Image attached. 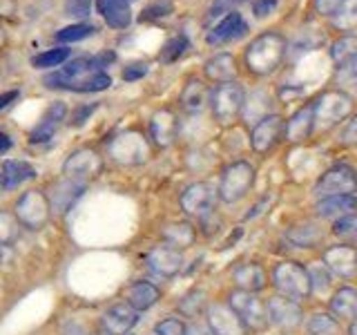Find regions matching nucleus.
Segmentation results:
<instances>
[{
  "instance_id": "nucleus-9",
  "label": "nucleus",
  "mask_w": 357,
  "mask_h": 335,
  "mask_svg": "<svg viewBox=\"0 0 357 335\" xmlns=\"http://www.w3.org/2000/svg\"><path fill=\"white\" fill-rule=\"evenodd\" d=\"M217 199H219V190H215L210 184H192L183 190L181 208L188 215L206 219L208 215H212V210H215Z\"/></svg>"
},
{
  "instance_id": "nucleus-45",
  "label": "nucleus",
  "mask_w": 357,
  "mask_h": 335,
  "mask_svg": "<svg viewBox=\"0 0 357 335\" xmlns=\"http://www.w3.org/2000/svg\"><path fill=\"white\" fill-rule=\"evenodd\" d=\"M201 306H204V293H201V290L188 293L185 297H181V304H178V308H181L185 315H197Z\"/></svg>"
},
{
  "instance_id": "nucleus-54",
  "label": "nucleus",
  "mask_w": 357,
  "mask_h": 335,
  "mask_svg": "<svg viewBox=\"0 0 357 335\" xmlns=\"http://www.w3.org/2000/svg\"><path fill=\"white\" fill-rule=\"evenodd\" d=\"M20 92H16V89H11V92H5V94H0V110H5L11 100H16Z\"/></svg>"
},
{
  "instance_id": "nucleus-33",
  "label": "nucleus",
  "mask_w": 357,
  "mask_h": 335,
  "mask_svg": "<svg viewBox=\"0 0 357 335\" xmlns=\"http://www.w3.org/2000/svg\"><path fill=\"white\" fill-rule=\"evenodd\" d=\"M288 239L295 246H299V248H315L321 239V232L317 230V226L308 223V226H299V228L288 230Z\"/></svg>"
},
{
  "instance_id": "nucleus-20",
  "label": "nucleus",
  "mask_w": 357,
  "mask_h": 335,
  "mask_svg": "<svg viewBox=\"0 0 357 335\" xmlns=\"http://www.w3.org/2000/svg\"><path fill=\"white\" fill-rule=\"evenodd\" d=\"M150 134L159 148H170L178 134V121L174 117V112H170V110L156 112L150 121Z\"/></svg>"
},
{
  "instance_id": "nucleus-6",
  "label": "nucleus",
  "mask_w": 357,
  "mask_h": 335,
  "mask_svg": "<svg viewBox=\"0 0 357 335\" xmlns=\"http://www.w3.org/2000/svg\"><path fill=\"white\" fill-rule=\"evenodd\" d=\"M357 193V172L351 165H333L319 177L315 186V195L319 199L333 195H355Z\"/></svg>"
},
{
  "instance_id": "nucleus-27",
  "label": "nucleus",
  "mask_w": 357,
  "mask_h": 335,
  "mask_svg": "<svg viewBox=\"0 0 357 335\" xmlns=\"http://www.w3.org/2000/svg\"><path fill=\"white\" fill-rule=\"evenodd\" d=\"M206 76L210 81L217 83H228L237 76V63L230 54H217L215 59H210L206 63Z\"/></svg>"
},
{
  "instance_id": "nucleus-53",
  "label": "nucleus",
  "mask_w": 357,
  "mask_h": 335,
  "mask_svg": "<svg viewBox=\"0 0 357 335\" xmlns=\"http://www.w3.org/2000/svg\"><path fill=\"white\" fill-rule=\"evenodd\" d=\"M188 335H215V331H212L208 324L195 322V324H190V327H188Z\"/></svg>"
},
{
  "instance_id": "nucleus-58",
  "label": "nucleus",
  "mask_w": 357,
  "mask_h": 335,
  "mask_svg": "<svg viewBox=\"0 0 357 335\" xmlns=\"http://www.w3.org/2000/svg\"><path fill=\"white\" fill-rule=\"evenodd\" d=\"M0 177H3V174H0Z\"/></svg>"
},
{
  "instance_id": "nucleus-43",
  "label": "nucleus",
  "mask_w": 357,
  "mask_h": 335,
  "mask_svg": "<svg viewBox=\"0 0 357 335\" xmlns=\"http://www.w3.org/2000/svg\"><path fill=\"white\" fill-rule=\"evenodd\" d=\"M335 78H337V83L344 87H357V59L337 67V76Z\"/></svg>"
},
{
  "instance_id": "nucleus-8",
  "label": "nucleus",
  "mask_w": 357,
  "mask_h": 335,
  "mask_svg": "<svg viewBox=\"0 0 357 335\" xmlns=\"http://www.w3.org/2000/svg\"><path fill=\"white\" fill-rule=\"evenodd\" d=\"M109 154H112V159L123 165H139L148 159L150 148H148V141H145L139 132H123L119 137L112 139Z\"/></svg>"
},
{
  "instance_id": "nucleus-49",
  "label": "nucleus",
  "mask_w": 357,
  "mask_h": 335,
  "mask_svg": "<svg viewBox=\"0 0 357 335\" xmlns=\"http://www.w3.org/2000/svg\"><path fill=\"white\" fill-rule=\"evenodd\" d=\"M148 72H150L148 63H132V65L126 67V70H123V81H128V83L139 81V78H143Z\"/></svg>"
},
{
  "instance_id": "nucleus-18",
  "label": "nucleus",
  "mask_w": 357,
  "mask_h": 335,
  "mask_svg": "<svg viewBox=\"0 0 357 335\" xmlns=\"http://www.w3.org/2000/svg\"><path fill=\"white\" fill-rule=\"evenodd\" d=\"M87 184L85 181H76V179H70L65 177L63 181H59L54 188H52V195H50V206L54 212H59V215H65L67 210H70L81 195L85 193Z\"/></svg>"
},
{
  "instance_id": "nucleus-21",
  "label": "nucleus",
  "mask_w": 357,
  "mask_h": 335,
  "mask_svg": "<svg viewBox=\"0 0 357 335\" xmlns=\"http://www.w3.org/2000/svg\"><path fill=\"white\" fill-rule=\"evenodd\" d=\"M65 117H67V105L63 103V100H56V103L50 105V110L43 114V119H40L38 126L31 130L29 141H31V143L50 141V139L54 137V132L59 130V126L65 121Z\"/></svg>"
},
{
  "instance_id": "nucleus-57",
  "label": "nucleus",
  "mask_w": 357,
  "mask_h": 335,
  "mask_svg": "<svg viewBox=\"0 0 357 335\" xmlns=\"http://www.w3.org/2000/svg\"><path fill=\"white\" fill-rule=\"evenodd\" d=\"M351 335H357V318H355L353 324H351Z\"/></svg>"
},
{
  "instance_id": "nucleus-34",
  "label": "nucleus",
  "mask_w": 357,
  "mask_h": 335,
  "mask_svg": "<svg viewBox=\"0 0 357 335\" xmlns=\"http://www.w3.org/2000/svg\"><path fill=\"white\" fill-rule=\"evenodd\" d=\"M340 333V324L335 318L317 313L312 315L306 324V335H337Z\"/></svg>"
},
{
  "instance_id": "nucleus-28",
  "label": "nucleus",
  "mask_w": 357,
  "mask_h": 335,
  "mask_svg": "<svg viewBox=\"0 0 357 335\" xmlns=\"http://www.w3.org/2000/svg\"><path fill=\"white\" fill-rule=\"evenodd\" d=\"M163 239H165V244H170L172 248L183 251L195 244L197 232L188 221H176V223H170V226L163 228Z\"/></svg>"
},
{
  "instance_id": "nucleus-41",
  "label": "nucleus",
  "mask_w": 357,
  "mask_h": 335,
  "mask_svg": "<svg viewBox=\"0 0 357 335\" xmlns=\"http://www.w3.org/2000/svg\"><path fill=\"white\" fill-rule=\"evenodd\" d=\"M333 232L337 234V237H344V239L357 237V215H346V217L337 219L333 226Z\"/></svg>"
},
{
  "instance_id": "nucleus-40",
  "label": "nucleus",
  "mask_w": 357,
  "mask_h": 335,
  "mask_svg": "<svg viewBox=\"0 0 357 335\" xmlns=\"http://www.w3.org/2000/svg\"><path fill=\"white\" fill-rule=\"evenodd\" d=\"M18 237V217L0 212V244H11Z\"/></svg>"
},
{
  "instance_id": "nucleus-55",
  "label": "nucleus",
  "mask_w": 357,
  "mask_h": 335,
  "mask_svg": "<svg viewBox=\"0 0 357 335\" xmlns=\"http://www.w3.org/2000/svg\"><path fill=\"white\" fill-rule=\"evenodd\" d=\"M11 255H14V253H11L9 246L7 244H0V264H7L11 260Z\"/></svg>"
},
{
  "instance_id": "nucleus-38",
  "label": "nucleus",
  "mask_w": 357,
  "mask_h": 335,
  "mask_svg": "<svg viewBox=\"0 0 357 335\" xmlns=\"http://www.w3.org/2000/svg\"><path fill=\"white\" fill-rule=\"evenodd\" d=\"M333 20L340 29L357 27V0H346V3L342 5V9L337 11V16H335Z\"/></svg>"
},
{
  "instance_id": "nucleus-24",
  "label": "nucleus",
  "mask_w": 357,
  "mask_h": 335,
  "mask_svg": "<svg viewBox=\"0 0 357 335\" xmlns=\"http://www.w3.org/2000/svg\"><path fill=\"white\" fill-rule=\"evenodd\" d=\"M315 130V105H306L295 112L290 121L286 123V141L299 143L308 139V134Z\"/></svg>"
},
{
  "instance_id": "nucleus-35",
  "label": "nucleus",
  "mask_w": 357,
  "mask_h": 335,
  "mask_svg": "<svg viewBox=\"0 0 357 335\" xmlns=\"http://www.w3.org/2000/svg\"><path fill=\"white\" fill-rule=\"evenodd\" d=\"M67 59H70V50L56 47V50H47V52L33 56V59H31V67H36V70H50V67L63 65Z\"/></svg>"
},
{
  "instance_id": "nucleus-5",
  "label": "nucleus",
  "mask_w": 357,
  "mask_h": 335,
  "mask_svg": "<svg viewBox=\"0 0 357 335\" xmlns=\"http://www.w3.org/2000/svg\"><path fill=\"white\" fill-rule=\"evenodd\" d=\"M353 100L344 92H326L315 100V128L317 130H331L351 114Z\"/></svg>"
},
{
  "instance_id": "nucleus-15",
  "label": "nucleus",
  "mask_w": 357,
  "mask_h": 335,
  "mask_svg": "<svg viewBox=\"0 0 357 335\" xmlns=\"http://www.w3.org/2000/svg\"><path fill=\"white\" fill-rule=\"evenodd\" d=\"M137 322H139V311L132 308L126 302V304H116L103 313L100 329H103L105 335H126L137 327Z\"/></svg>"
},
{
  "instance_id": "nucleus-4",
  "label": "nucleus",
  "mask_w": 357,
  "mask_h": 335,
  "mask_svg": "<svg viewBox=\"0 0 357 335\" xmlns=\"http://www.w3.org/2000/svg\"><path fill=\"white\" fill-rule=\"evenodd\" d=\"M252 184H255V168L248 161H234L221 174L219 197L226 204H234V201H241L250 193Z\"/></svg>"
},
{
  "instance_id": "nucleus-12",
  "label": "nucleus",
  "mask_w": 357,
  "mask_h": 335,
  "mask_svg": "<svg viewBox=\"0 0 357 335\" xmlns=\"http://www.w3.org/2000/svg\"><path fill=\"white\" fill-rule=\"evenodd\" d=\"M208 327L215 331V335H245L248 327L241 322V318L232 311L230 304H210L206 311Z\"/></svg>"
},
{
  "instance_id": "nucleus-59",
  "label": "nucleus",
  "mask_w": 357,
  "mask_h": 335,
  "mask_svg": "<svg viewBox=\"0 0 357 335\" xmlns=\"http://www.w3.org/2000/svg\"><path fill=\"white\" fill-rule=\"evenodd\" d=\"M103 335H105V333H103Z\"/></svg>"
},
{
  "instance_id": "nucleus-2",
  "label": "nucleus",
  "mask_w": 357,
  "mask_h": 335,
  "mask_svg": "<svg viewBox=\"0 0 357 335\" xmlns=\"http://www.w3.org/2000/svg\"><path fill=\"white\" fill-rule=\"evenodd\" d=\"M210 105H212V114H215V119L221 126H230V123L237 121L245 105L243 87L237 81L219 83L210 94Z\"/></svg>"
},
{
  "instance_id": "nucleus-46",
  "label": "nucleus",
  "mask_w": 357,
  "mask_h": 335,
  "mask_svg": "<svg viewBox=\"0 0 357 335\" xmlns=\"http://www.w3.org/2000/svg\"><path fill=\"white\" fill-rule=\"evenodd\" d=\"M154 331H156V335H188V327L176 318L159 322Z\"/></svg>"
},
{
  "instance_id": "nucleus-10",
  "label": "nucleus",
  "mask_w": 357,
  "mask_h": 335,
  "mask_svg": "<svg viewBox=\"0 0 357 335\" xmlns=\"http://www.w3.org/2000/svg\"><path fill=\"white\" fill-rule=\"evenodd\" d=\"M50 199L38 190H29L16 204V217L27 228H40L50 219Z\"/></svg>"
},
{
  "instance_id": "nucleus-26",
  "label": "nucleus",
  "mask_w": 357,
  "mask_h": 335,
  "mask_svg": "<svg viewBox=\"0 0 357 335\" xmlns=\"http://www.w3.org/2000/svg\"><path fill=\"white\" fill-rule=\"evenodd\" d=\"M159 297H161L159 288L150 282H137L128 290V304L132 308H137L139 313L152 308L156 302H159Z\"/></svg>"
},
{
  "instance_id": "nucleus-7",
  "label": "nucleus",
  "mask_w": 357,
  "mask_h": 335,
  "mask_svg": "<svg viewBox=\"0 0 357 335\" xmlns=\"http://www.w3.org/2000/svg\"><path fill=\"white\" fill-rule=\"evenodd\" d=\"M228 304L232 306V311L237 313L248 329L261 331L268 324L266 304L255 293H248V290H241V288L232 290V293L228 295Z\"/></svg>"
},
{
  "instance_id": "nucleus-36",
  "label": "nucleus",
  "mask_w": 357,
  "mask_h": 335,
  "mask_svg": "<svg viewBox=\"0 0 357 335\" xmlns=\"http://www.w3.org/2000/svg\"><path fill=\"white\" fill-rule=\"evenodd\" d=\"M96 34V25H89V22H78V25H70L61 29L56 34V40L59 43H76V40H83L87 36H94Z\"/></svg>"
},
{
  "instance_id": "nucleus-1",
  "label": "nucleus",
  "mask_w": 357,
  "mask_h": 335,
  "mask_svg": "<svg viewBox=\"0 0 357 335\" xmlns=\"http://www.w3.org/2000/svg\"><path fill=\"white\" fill-rule=\"evenodd\" d=\"M288 52V43L282 34L266 31L257 36L245 50V65L255 76H268L282 65Z\"/></svg>"
},
{
  "instance_id": "nucleus-42",
  "label": "nucleus",
  "mask_w": 357,
  "mask_h": 335,
  "mask_svg": "<svg viewBox=\"0 0 357 335\" xmlns=\"http://www.w3.org/2000/svg\"><path fill=\"white\" fill-rule=\"evenodd\" d=\"M172 14V0H156L150 7L143 9V20H156V18H165Z\"/></svg>"
},
{
  "instance_id": "nucleus-23",
  "label": "nucleus",
  "mask_w": 357,
  "mask_h": 335,
  "mask_svg": "<svg viewBox=\"0 0 357 335\" xmlns=\"http://www.w3.org/2000/svg\"><path fill=\"white\" fill-rule=\"evenodd\" d=\"M98 14L114 29H126L132 22V9L128 0H96Z\"/></svg>"
},
{
  "instance_id": "nucleus-25",
  "label": "nucleus",
  "mask_w": 357,
  "mask_h": 335,
  "mask_svg": "<svg viewBox=\"0 0 357 335\" xmlns=\"http://www.w3.org/2000/svg\"><path fill=\"white\" fill-rule=\"evenodd\" d=\"M232 279L241 290H248V293H259L266 288V273L259 264H239L232 271Z\"/></svg>"
},
{
  "instance_id": "nucleus-29",
  "label": "nucleus",
  "mask_w": 357,
  "mask_h": 335,
  "mask_svg": "<svg viewBox=\"0 0 357 335\" xmlns=\"http://www.w3.org/2000/svg\"><path fill=\"white\" fill-rule=\"evenodd\" d=\"M331 311L337 318L355 320L357 318V290L351 288V286L340 288L337 293L333 295V299H331Z\"/></svg>"
},
{
  "instance_id": "nucleus-13",
  "label": "nucleus",
  "mask_w": 357,
  "mask_h": 335,
  "mask_svg": "<svg viewBox=\"0 0 357 335\" xmlns=\"http://www.w3.org/2000/svg\"><path fill=\"white\" fill-rule=\"evenodd\" d=\"M100 170H103V161H100V156L94 150H78L70 154V159L63 165L65 177L76 179V181H85V184L92 177H96Z\"/></svg>"
},
{
  "instance_id": "nucleus-11",
  "label": "nucleus",
  "mask_w": 357,
  "mask_h": 335,
  "mask_svg": "<svg viewBox=\"0 0 357 335\" xmlns=\"http://www.w3.org/2000/svg\"><path fill=\"white\" fill-rule=\"evenodd\" d=\"M266 313H268V324H273L277 329H284V331H290V329H297L301 327V322H304V313H301L299 304L295 299L290 297H271L266 302Z\"/></svg>"
},
{
  "instance_id": "nucleus-22",
  "label": "nucleus",
  "mask_w": 357,
  "mask_h": 335,
  "mask_svg": "<svg viewBox=\"0 0 357 335\" xmlns=\"http://www.w3.org/2000/svg\"><path fill=\"white\" fill-rule=\"evenodd\" d=\"M317 215L324 219H342L346 215H355L357 197L355 195H333L317 201Z\"/></svg>"
},
{
  "instance_id": "nucleus-31",
  "label": "nucleus",
  "mask_w": 357,
  "mask_h": 335,
  "mask_svg": "<svg viewBox=\"0 0 357 335\" xmlns=\"http://www.w3.org/2000/svg\"><path fill=\"white\" fill-rule=\"evenodd\" d=\"M36 177V170L27 161H5L3 165V186L5 188H18L22 181Z\"/></svg>"
},
{
  "instance_id": "nucleus-51",
  "label": "nucleus",
  "mask_w": 357,
  "mask_h": 335,
  "mask_svg": "<svg viewBox=\"0 0 357 335\" xmlns=\"http://www.w3.org/2000/svg\"><path fill=\"white\" fill-rule=\"evenodd\" d=\"M340 141L344 145H357V114L346 123V128L340 134Z\"/></svg>"
},
{
  "instance_id": "nucleus-37",
  "label": "nucleus",
  "mask_w": 357,
  "mask_h": 335,
  "mask_svg": "<svg viewBox=\"0 0 357 335\" xmlns=\"http://www.w3.org/2000/svg\"><path fill=\"white\" fill-rule=\"evenodd\" d=\"M190 50V40L183 34H176L174 38H170L165 43V47L161 52V61L163 63H174L176 59H181V56Z\"/></svg>"
},
{
  "instance_id": "nucleus-47",
  "label": "nucleus",
  "mask_w": 357,
  "mask_h": 335,
  "mask_svg": "<svg viewBox=\"0 0 357 335\" xmlns=\"http://www.w3.org/2000/svg\"><path fill=\"white\" fill-rule=\"evenodd\" d=\"M248 0H215L210 7V16L215 18L219 14H230V11H237V7L245 5Z\"/></svg>"
},
{
  "instance_id": "nucleus-39",
  "label": "nucleus",
  "mask_w": 357,
  "mask_h": 335,
  "mask_svg": "<svg viewBox=\"0 0 357 335\" xmlns=\"http://www.w3.org/2000/svg\"><path fill=\"white\" fill-rule=\"evenodd\" d=\"M308 275H310V282H312V290H319V293H324V290L331 288V275H328V268L326 264H310L308 266Z\"/></svg>"
},
{
  "instance_id": "nucleus-3",
  "label": "nucleus",
  "mask_w": 357,
  "mask_h": 335,
  "mask_svg": "<svg viewBox=\"0 0 357 335\" xmlns=\"http://www.w3.org/2000/svg\"><path fill=\"white\" fill-rule=\"evenodd\" d=\"M273 284L279 293H284L290 299H304L312 293V282L308 268L297 262H282L273 271Z\"/></svg>"
},
{
  "instance_id": "nucleus-16",
  "label": "nucleus",
  "mask_w": 357,
  "mask_h": 335,
  "mask_svg": "<svg viewBox=\"0 0 357 335\" xmlns=\"http://www.w3.org/2000/svg\"><path fill=\"white\" fill-rule=\"evenodd\" d=\"M148 266L161 277H174L183 268V253L178 248H172L170 244L156 246L148 253Z\"/></svg>"
},
{
  "instance_id": "nucleus-50",
  "label": "nucleus",
  "mask_w": 357,
  "mask_h": 335,
  "mask_svg": "<svg viewBox=\"0 0 357 335\" xmlns=\"http://www.w3.org/2000/svg\"><path fill=\"white\" fill-rule=\"evenodd\" d=\"M279 5V0H255L252 3V14L257 18H266V16H271L273 11L277 9Z\"/></svg>"
},
{
  "instance_id": "nucleus-52",
  "label": "nucleus",
  "mask_w": 357,
  "mask_h": 335,
  "mask_svg": "<svg viewBox=\"0 0 357 335\" xmlns=\"http://www.w3.org/2000/svg\"><path fill=\"white\" fill-rule=\"evenodd\" d=\"M98 107V103H92V105H83V107H78L74 112V126H83V123L89 119V114Z\"/></svg>"
},
{
  "instance_id": "nucleus-14",
  "label": "nucleus",
  "mask_w": 357,
  "mask_h": 335,
  "mask_svg": "<svg viewBox=\"0 0 357 335\" xmlns=\"http://www.w3.org/2000/svg\"><path fill=\"white\" fill-rule=\"evenodd\" d=\"M282 132H284L282 117L279 114L264 117L250 132V148L259 154H266L279 139H282Z\"/></svg>"
},
{
  "instance_id": "nucleus-44",
  "label": "nucleus",
  "mask_w": 357,
  "mask_h": 335,
  "mask_svg": "<svg viewBox=\"0 0 357 335\" xmlns=\"http://www.w3.org/2000/svg\"><path fill=\"white\" fill-rule=\"evenodd\" d=\"M65 14L70 18H87L92 14V0H67L65 3Z\"/></svg>"
},
{
  "instance_id": "nucleus-19",
  "label": "nucleus",
  "mask_w": 357,
  "mask_h": 335,
  "mask_svg": "<svg viewBox=\"0 0 357 335\" xmlns=\"http://www.w3.org/2000/svg\"><path fill=\"white\" fill-rule=\"evenodd\" d=\"M245 31H248V25H245L243 16L239 11H230V14L223 16L217 25L208 31V45H223L228 40L243 36Z\"/></svg>"
},
{
  "instance_id": "nucleus-17",
  "label": "nucleus",
  "mask_w": 357,
  "mask_h": 335,
  "mask_svg": "<svg viewBox=\"0 0 357 335\" xmlns=\"http://www.w3.org/2000/svg\"><path fill=\"white\" fill-rule=\"evenodd\" d=\"M324 264L328 271H333L340 277H353L357 273V248L349 244H337L331 246L324 253Z\"/></svg>"
},
{
  "instance_id": "nucleus-56",
  "label": "nucleus",
  "mask_w": 357,
  "mask_h": 335,
  "mask_svg": "<svg viewBox=\"0 0 357 335\" xmlns=\"http://www.w3.org/2000/svg\"><path fill=\"white\" fill-rule=\"evenodd\" d=\"M11 148V139L7 137V134H3V132H0V154H3V152H7Z\"/></svg>"
},
{
  "instance_id": "nucleus-48",
  "label": "nucleus",
  "mask_w": 357,
  "mask_h": 335,
  "mask_svg": "<svg viewBox=\"0 0 357 335\" xmlns=\"http://www.w3.org/2000/svg\"><path fill=\"white\" fill-rule=\"evenodd\" d=\"M344 3H346V0H315V9H317L319 16L335 18Z\"/></svg>"
},
{
  "instance_id": "nucleus-32",
  "label": "nucleus",
  "mask_w": 357,
  "mask_h": 335,
  "mask_svg": "<svg viewBox=\"0 0 357 335\" xmlns=\"http://www.w3.org/2000/svg\"><path fill=\"white\" fill-rule=\"evenodd\" d=\"M331 59L337 67L357 59V34H346V36L335 40L331 45Z\"/></svg>"
},
{
  "instance_id": "nucleus-30",
  "label": "nucleus",
  "mask_w": 357,
  "mask_h": 335,
  "mask_svg": "<svg viewBox=\"0 0 357 335\" xmlns=\"http://www.w3.org/2000/svg\"><path fill=\"white\" fill-rule=\"evenodd\" d=\"M206 94H208V89H206L204 81H201V78H190L181 92V107L185 112H190V114L201 112L206 105Z\"/></svg>"
}]
</instances>
